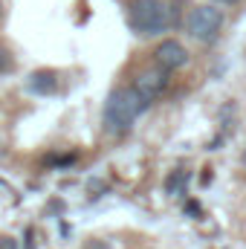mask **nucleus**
<instances>
[{"label":"nucleus","instance_id":"1","mask_svg":"<svg viewBox=\"0 0 246 249\" xmlns=\"http://www.w3.org/2000/svg\"><path fill=\"white\" fill-rule=\"evenodd\" d=\"M148 105L142 102V96L133 90V87H116V90H110V96H107V102H105V110H102V124H105V130L110 133V136H124L133 122H136V116L145 110Z\"/></svg>","mask_w":246,"mask_h":249},{"label":"nucleus","instance_id":"2","mask_svg":"<svg viewBox=\"0 0 246 249\" xmlns=\"http://www.w3.org/2000/svg\"><path fill=\"white\" fill-rule=\"evenodd\" d=\"M127 23L136 35H162L174 26V9L165 0H133L127 6Z\"/></svg>","mask_w":246,"mask_h":249},{"label":"nucleus","instance_id":"3","mask_svg":"<svg viewBox=\"0 0 246 249\" xmlns=\"http://www.w3.org/2000/svg\"><path fill=\"white\" fill-rule=\"evenodd\" d=\"M223 26H226V18H223V12H220L214 3H209V6H194V9L188 12V18H185V32H188L197 44H214V41L220 38Z\"/></svg>","mask_w":246,"mask_h":249},{"label":"nucleus","instance_id":"4","mask_svg":"<svg viewBox=\"0 0 246 249\" xmlns=\"http://www.w3.org/2000/svg\"><path fill=\"white\" fill-rule=\"evenodd\" d=\"M139 96H142V102L145 105H151V102H157L165 90H168V70H162L159 64L157 67H151V70H142L136 78H133V84H130Z\"/></svg>","mask_w":246,"mask_h":249},{"label":"nucleus","instance_id":"5","mask_svg":"<svg viewBox=\"0 0 246 249\" xmlns=\"http://www.w3.org/2000/svg\"><path fill=\"white\" fill-rule=\"evenodd\" d=\"M154 61L159 64L162 70H168V72H174V70H183L185 64H188V50H185L180 41H174V38H165V41L157 47V53H154Z\"/></svg>","mask_w":246,"mask_h":249},{"label":"nucleus","instance_id":"6","mask_svg":"<svg viewBox=\"0 0 246 249\" xmlns=\"http://www.w3.org/2000/svg\"><path fill=\"white\" fill-rule=\"evenodd\" d=\"M26 87H29V93H35V96H50V93L58 90V72H53V70H38V72L29 75Z\"/></svg>","mask_w":246,"mask_h":249},{"label":"nucleus","instance_id":"7","mask_svg":"<svg viewBox=\"0 0 246 249\" xmlns=\"http://www.w3.org/2000/svg\"><path fill=\"white\" fill-rule=\"evenodd\" d=\"M12 67H15V61H12V53L0 47V72H9Z\"/></svg>","mask_w":246,"mask_h":249},{"label":"nucleus","instance_id":"8","mask_svg":"<svg viewBox=\"0 0 246 249\" xmlns=\"http://www.w3.org/2000/svg\"><path fill=\"white\" fill-rule=\"evenodd\" d=\"M84 249H107V244H105V241H90Z\"/></svg>","mask_w":246,"mask_h":249},{"label":"nucleus","instance_id":"9","mask_svg":"<svg viewBox=\"0 0 246 249\" xmlns=\"http://www.w3.org/2000/svg\"><path fill=\"white\" fill-rule=\"evenodd\" d=\"M211 3H214V6H220V9H223V6H235V3H238V0H211Z\"/></svg>","mask_w":246,"mask_h":249},{"label":"nucleus","instance_id":"10","mask_svg":"<svg viewBox=\"0 0 246 249\" xmlns=\"http://www.w3.org/2000/svg\"><path fill=\"white\" fill-rule=\"evenodd\" d=\"M0 249H15V244L9 238H0Z\"/></svg>","mask_w":246,"mask_h":249},{"label":"nucleus","instance_id":"11","mask_svg":"<svg viewBox=\"0 0 246 249\" xmlns=\"http://www.w3.org/2000/svg\"><path fill=\"white\" fill-rule=\"evenodd\" d=\"M26 249H32V232H26Z\"/></svg>","mask_w":246,"mask_h":249},{"label":"nucleus","instance_id":"12","mask_svg":"<svg viewBox=\"0 0 246 249\" xmlns=\"http://www.w3.org/2000/svg\"><path fill=\"white\" fill-rule=\"evenodd\" d=\"M3 12H6V9H3V0H0V20H3Z\"/></svg>","mask_w":246,"mask_h":249},{"label":"nucleus","instance_id":"13","mask_svg":"<svg viewBox=\"0 0 246 249\" xmlns=\"http://www.w3.org/2000/svg\"><path fill=\"white\" fill-rule=\"evenodd\" d=\"M244 168H246V151H244Z\"/></svg>","mask_w":246,"mask_h":249}]
</instances>
